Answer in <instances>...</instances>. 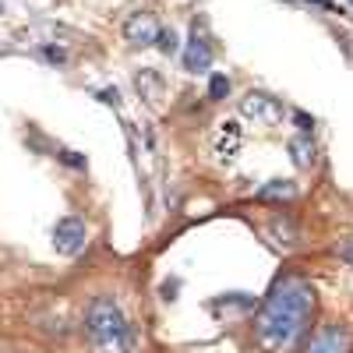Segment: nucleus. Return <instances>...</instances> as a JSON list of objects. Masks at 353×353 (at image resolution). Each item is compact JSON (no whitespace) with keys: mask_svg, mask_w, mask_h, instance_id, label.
<instances>
[{"mask_svg":"<svg viewBox=\"0 0 353 353\" xmlns=\"http://www.w3.org/2000/svg\"><path fill=\"white\" fill-rule=\"evenodd\" d=\"M311 314H314V290L297 276L279 279L258 311L254 321L258 343L269 353H293L307 332Z\"/></svg>","mask_w":353,"mask_h":353,"instance_id":"1","label":"nucleus"},{"mask_svg":"<svg viewBox=\"0 0 353 353\" xmlns=\"http://www.w3.org/2000/svg\"><path fill=\"white\" fill-rule=\"evenodd\" d=\"M85 332H88V339H92V346L103 350V353H131L134 350L131 321L124 318L121 304H117L113 297H96L92 304H88Z\"/></svg>","mask_w":353,"mask_h":353,"instance_id":"2","label":"nucleus"},{"mask_svg":"<svg viewBox=\"0 0 353 353\" xmlns=\"http://www.w3.org/2000/svg\"><path fill=\"white\" fill-rule=\"evenodd\" d=\"M85 244H88V226H85L78 216L57 219V226H53V248H57V251L68 254V258H74V254L85 251Z\"/></svg>","mask_w":353,"mask_h":353,"instance_id":"3","label":"nucleus"},{"mask_svg":"<svg viewBox=\"0 0 353 353\" xmlns=\"http://www.w3.org/2000/svg\"><path fill=\"white\" fill-rule=\"evenodd\" d=\"M241 113L251 117V121H258V124H276L279 117H283V106L269 92H248L241 99Z\"/></svg>","mask_w":353,"mask_h":353,"instance_id":"4","label":"nucleus"},{"mask_svg":"<svg viewBox=\"0 0 353 353\" xmlns=\"http://www.w3.org/2000/svg\"><path fill=\"white\" fill-rule=\"evenodd\" d=\"M159 21L152 18V14H145V11H138V14H131L128 21H124V39L131 43V46H156V39H159Z\"/></svg>","mask_w":353,"mask_h":353,"instance_id":"5","label":"nucleus"},{"mask_svg":"<svg viewBox=\"0 0 353 353\" xmlns=\"http://www.w3.org/2000/svg\"><path fill=\"white\" fill-rule=\"evenodd\" d=\"M307 353H350V332H346V325L321 329V332L311 339Z\"/></svg>","mask_w":353,"mask_h":353,"instance_id":"6","label":"nucleus"},{"mask_svg":"<svg viewBox=\"0 0 353 353\" xmlns=\"http://www.w3.org/2000/svg\"><path fill=\"white\" fill-rule=\"evenodd\" d=\"M212 64V50H209V43H205L198 32H191V39H188V50H184V68L188 71H205Z\"/></svg>","mask_w":353,"mask_h":353,"instance_id":"7","label":"nucleus"},{"mask_svg":"<svg viewBox=\"0 0 353 353\" xmlns=\"http://www.w3.org/2000/svg\"><path fill=\"white\" fill-rule=\"evenodd\" d=\"M290 156H293V163H297L301 170H311L314 166V145H311V138L307 134H297V138H290Z\"/></svg>","mask_w":353,"mask_h":353,"instance_id":"8","label":"nucleus"},{"mask_svg":"<svg viewBox=\"0 0 353 353\" xmlns=\"http://www.w3.org/2000/svg\"><path fill=\"white\" fill-rule=\"evenodd\" d=\"M241 138H244V134H241L237 124H230V121L219 124V156H223V159H233V152L241 149Z\"/></svg>","mask_w":353,"mask_h":353,"instance_id":"9","label":"nucleus"},{"mask_svg":"<svg viewBox=\"0 0 353 353\" xmlns=\"http://www.w3.org/2000/svg\"><path fill=\"white\" fill-rule=\"evenodd\" d=\"M293 194H297V184H293V181H269L265 188H258L261 201H286Z\"/></svg>","mask_w":353,"mask_h":353,"instance_id":"10","label":"nucleus"},{"mask_svg":"<svg viewBox=\"0 0 353 353\" xmlns=\"http://www.w3.org/2000/svg\"><path fill=\"white\" fill-rule=\"evenodd\" d=\"M226 96H230V78H226V74H212V78H209V99L219 103V99H226Z\"/></svg>","mask_w":353,"mask_h":353,"instance_id":"11","label":"nucleus"},{"mask_svg":"<svg viewBox=\"0 0 353 353\" xmlns=\"http://www.w3.org/2000/svg\"><path fill=\"white\" fill-rule=\"evenodd\" d=\"M159 85H163V81H159V74H152V71H141V74H138V88H149L152 96L159 92Z\"/></svg>","mask_w":353,"mask_h":353,"instance_id":"12","label":"nucleus"},{"mask_svg":"<svg viewBox=\"0 0 353 353\" xmlns=\"http://www.w3.org/2000/svg\"><path fill=\"white\" fill-rule=\"evenodd\" d=\"M43 57H46L50 64H68V53L61 46H43Z\"/></svg>","mask_w":353,"mask_h":353,"instance_id":"13","label":"nucleus"},{"mask_svg":"<svg viewBox=\"0 0 353 353\" xmlns=\"http://www.w3.org/2000/svg\"><path fill=\"white\" fill-rule=\"evenodd\" d=\"M293 124L301 128V134H311V131H314V121H311V117H307L304 110H297V113H293Z\"/></svg>","mask_w":353,"mask_h":353,"instance_id":"14","label":"nucleus"},{"mask_svg":"<svg viewBox=\"0 0 353 353\" xmlns=\"http://www.w3.org/2000/svg\"><path fill=\"white\" fill-rule=\"evenodd\" d=\"M156 46H159V53H173V50H176V36H173V32H159Z\"/></svg>","mask_w":353,"mask_h":353,"instance_id":"15","label":"nucleus"},{"mask_svg":"<svg viewBox=\"0 0 353 353\" xmlns=\"http://www.w3.org/2000/svg\"><path fill=\"white\" fill-rule=\"evenodd\" d=\"M99 103H106V106H121V92H117V88H99Z\"/></svg>","mask_w":353,"mask_h":353,"instance_id":"16","label":"nucleus"},{"mask_svg":"<svg viewBox=\"0 0 353 353\" xmlns=\"http://www.w3.org/2000/svg\"><path fill=\"white\" fill-rule=\"evenodd\" d=\"M61 159H64V163H71V166H85V159H81L78 152H61Z\"/></svg>","mask_w":353,"mask_h":353,"instance_id":"17","label":"nucleus"},{"mask_svg":"<svg viewBox=\"0 0 353 353\" xmlns=\"http://www.w3.org/2000/svg\"><path fill=\"white\" fill-rule=\"evenodd\" d=\"M311 4H318V0H311Z\"/></svg>","mask_w":353,"mask_h":353,"instance_id":"18","label":"nucleus"},{"mask_svg":"<svg viewBox=\"0 0 353 353\" xmlns=\"http://www.w3.org/2000/svg\"><path fill=\"white\" fill-rule=\"evenodd\" d=\"M350 4H353V0H350Z\"/></svg>","mask_w":353,"mask_h":353,"instance_id":"19","label":"nucleus"}]
</instances>
